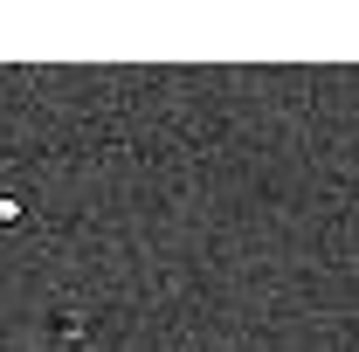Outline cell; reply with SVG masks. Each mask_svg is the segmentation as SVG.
<instances>
[{"mask_svg":"<svg viewBox=\"0 0 359 352\" xmlns=\"http://www.w3.org/2000/svg\"><path fill=\"white\" fill-rule=\"evenodd\" d=\"M83 332H90V318H83V311H55V346H76Z\"/></svg>","mask_w":359,"mask_h":352,"instance_id":"obj_1","label":"cell"}]
</instances>
